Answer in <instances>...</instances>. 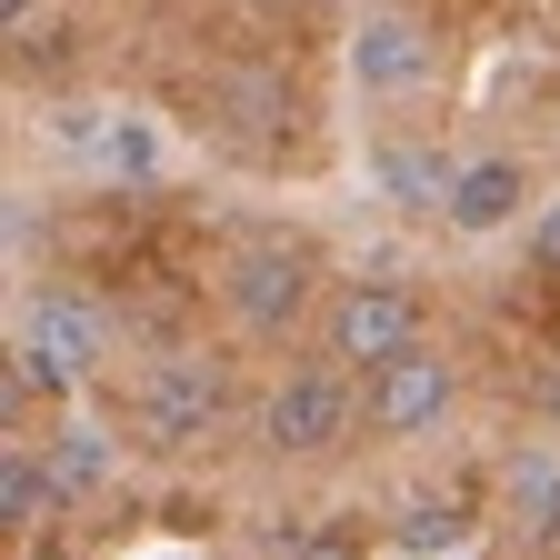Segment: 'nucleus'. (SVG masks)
Wrapping results in <instances>:
<instances>
[{"instance_id": "obj_1", "label": "nucleus", "mask_w": 560, "mask_h": 560, "mask_svg": "<svg viewBox=\"0 0 560 560\" xmlns=\"http://www.w3.org/2000/svg\"><path fill=\"white\" fill-rule=\"evenodd\" d=\"M11 410H31L40 390L70 400V390H91L110 381V320L81 301V291H60V280H31L21 311H11Z\"/></svg>"}, {"instance_id": "obj_2", "label": "nucleus", "mask_w": 560, "mask_h": 560, "mask_svg": "<svg viewBox=\"0 0 560 560\" xmlns=\"http://www.w3.org/2000/svg\"><path fill=\"white\" fill-rule=\"evenodd\" d=\"M221 431H231V381H221L210 350H161V361H140V381H130V441L151 460H200Z\"/></svg>"}, {"instance_id": "obj_3", "label": "nucleus", "mask_w": 560, "mask_h": 560, "mask_svg": "<svg viewBox=\"0 0 560 560\" xmlns=\"http://www.w3.org/2000/svg\"><path fill=\"white\" fill-rule=\"evenodd\" d=\"M221 311H231L241 340L280 350V340L320 311V250H311L301 231H250V241L221 260Z\"/></svg>"}, {"instance_id": "obj_4", "label": "nucleus", "mask_w": 560, "mask_h": 560, "mask_svg": "<svg viewBox=\"0 0 560 560\" xmlns=\"http://www.w3.org/2000/svg\"><path fill=\"white\" fill-rule=\"evenodd\" d=\"M250 441L270 460H330L361 441V371L340 361H291L260 400H250Z\"/></svg>"}, {"instance_id": "obj_5", "label": "nucleus", "mask_w": 560, "mask_h": 560, "mask_svg": "<svg viewBox=\"0 0 560 560\" xmlns=\"http://www.w3.org/2000/svg\"><path fill=\"white\" fill-rule=\"evenodd\" d=\"M410 340H431V301H420L410 280H390V270H361V280H340L320 301V361L361 371V381L381 361H400Z\"/></svg>"}, {"instance_id": "obj_6", "label": "nucleus", "mask_w": 560, "mask_h": 560, "mask_svg": "<svg viewBox=\"0 0 560 560\" xmlns=\"http://www.w3.org/2000/svg\"><path fill=\"white\" fill-rule=\"evenodd\" d=\"M451 400H460V361H451L441 340H410L400 361H381L361 381V431L371 441H420V431L451 420Z\"/></svg>"}, {"instance_id": "obj_7", "label": "nucleus", "mask_w": 560, "mask_h": 560, "mask_svg": "<svg viewBox=\"0 0 560 560\" xmlns=\"http://www.w3.org/2000/svg\"><path fill=\"white\" fill-rule=\"evenodd\" d=\"M431 70H441V50H431V21H420V11L371 0V11L350 21V91H361L371 110L420 101V91H431Z\"/></svg>"}, {"instance_id": "obj_8", "label": "nucleus", "mask_w": 560, "mask_h": 560, "mask_svg": "<svg viewBox=\"0 0 560 560\" xmlns=\"http://www.w3.org/2000/svg\"><path fill=\"white\" fill-rule=\"evenodd\" d=\"M530 171L511 161V151H480V161H460V180H451V210H441V231L451 241H501L511 221H530Z\"/></svg>"}, {"instance_id": "obj_9", "label": "nucleus", "mask_w": 560, "mask_h": 560, "mask_svg": "<svg viewBox=\"0 0 560 560\" xmlns=\"http://www.w3.org/2000/svg\"><path fill=\"white\" fill-rule=\"evenodd\" d=\"M490 521H501L521 550H550L560 540V441L550 431L501 460V501H490Z\"/></svg>"}, {"instance_id": "obj_10", "label": "nucleus", "mask_w": 560, "mask_h": 560, "mask_svg": "<svg viewBox=\"0 0 560 560\" xmlns=\"http://www.w3.org/2000/svg\"><path fill=\"white\" fill-rule=\"evenodd\" d=\"M451 180H460L451 151H420V140H371V190H381L390 210H410V221H441V210H451Z\"/></svg>"}, {"instance_id": "obj_11", "label": "nucleus", "mask_w": 560, "mask_h": 560, "mask_svg": "<svg viewBox=\"0 0 560 560\" xmlns=\"http://www.w3.org/2000/svg\"><path fill=\"white\" fill-rule=\"evenodd\" d=\"M161 171H171V140H161V120L120 101V110L101 120V161H91V180H110V190H151Z\"/></svg>"}, {"instance_id": "obj_12", "label": "nucleus", "mask_w": 560, "mask_h": 560, "mask_svg": "<svg viewBox=\"0 0 560 560\" xmlns=\"http://www.w3.org/2000/svg\"><path fill=\"white\" fill-rule=\"evenodd\" d=\"M70 511V490H60V470H50V451H31V441H11V460H0V521H11L21 540H40L50 521Z\"/></svg>"}, {"instance_id": "obj_13", "label": "nucleus", "mask_w": 560, "mask_h": 560, "mask_svg": "<svg viewBox=\"0 0 560 560\" xmlns=\"http://www.w3.org/2000/svg\"><path fill=\"white\" fill-rule=\"evenodd\" d=\"M50 470H60L70 501H91V490H110V480H120V451H110L101 420H60V431H50Z\"/></svg>"}, {"instance_id": "obj_14", "label": "nucleus", "mask_w": 560, "mask_h": 560, "mask_svg": "<svg viewBox=\"0 0 560 560\" xmlns=\"http://www.w3.org/2000/svg\"><path fill=\"white\" fill-rule=\"evenodd\" d=\"M260 550H270V560H361L350 521H330V511H291V521H270Z\"/></svg>"}, {"instance_id": "obj_15", "label": "nucleus", "mask_w": 560, "mask_h": 560, "mask_svg": "<svg viewBox=\"0 0 560 560\" xmlns=\"http://www.w3.org/2000/svg\"><path fill=\"white\" fill-rule=\"evenodd\" d=\"M460 530H470V511H460V501H441V490L400 511V550H451Z\"/></svg>"}, {"instance_id": "obj_16", "label": "nucleus", "mask_w": 560, "mask_h": 560, "mask_svg": "<svg viewBox=\"0 0 560 560\" xmlns=\"http://www.w3.org/2000/svg\"><path fill=\"white\" fill-rule=\"evenodd\" d=\"M530 260H540V270H560V190L530 210Z\"/></svg>"}, {"instance_id": "obj_17", "label": "nucleus", "mask_w": 560, "mask_h": 560, "mask_svg": "<svg viewBox=\"0 0 560 560\" xmlns=\"http://www.w3.org/2000/svg\"><path fill=\"white\" fill-rule=\"evenodd\" d=\"M540 431H550V441H560V371H550V381H540Z\"/></svg>"}, {"instance_id": "obj_18", "label": "nucleus", "mask_w": 560, "mask_h": 560, "mask_svg": "<svg viewBox=\"0 0 560 560\" xmlns=\"http://www.w3.org/2000/svg\"><path fill=\"white\" fill-rule=\"evenodd\" d=\"M0 11H11V31H31V21H40V0H0Z\"/></svg>"}]
</instances>
